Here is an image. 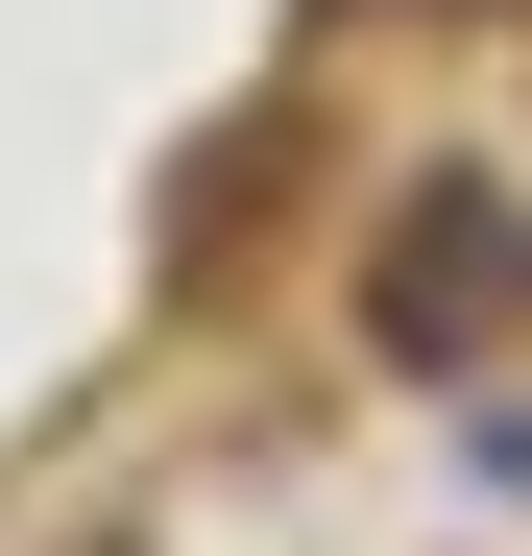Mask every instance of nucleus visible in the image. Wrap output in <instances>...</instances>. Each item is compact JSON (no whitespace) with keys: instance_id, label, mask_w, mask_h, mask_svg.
Here are the masks:
<instances>
[{"instance_id":"f257e3e1","label":"nucleus","mask_w":532,"mask_h":556,"mask_svg":"<svg viewBox=\"0 0 532 556\" xmlns=\"http://www.w3.org/2000/svg\"><path fill=\"white\" fill-rule=\"evenodd\" d=\"M508 266H532V218L484 194V169H435L411 242H388V291H364V315H388V363H484V339H508Z\"/></svg>"}]
</instances>
